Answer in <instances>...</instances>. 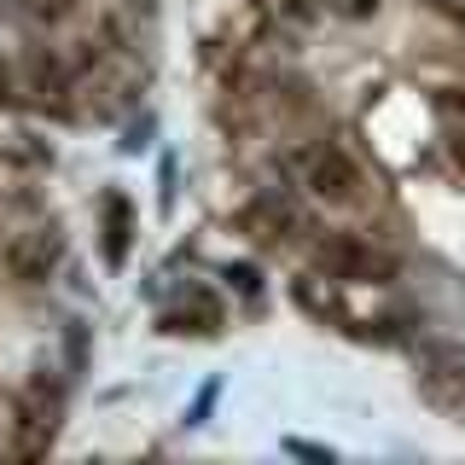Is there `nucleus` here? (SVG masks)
Instances as JSON below:
<instances>
[{
    "label": "nucleus",
    "mask_w": 465,
    "mask_h": 465,
    "mask_svg": "<svg viewBox=\"0 0 465 465\" xmlns=\"http://www.w3.org/2000/svg\"><path fill=\"white\" fill-rule=\"evenodd\" d=\"M58 407H64L58 384L47 372H35L24 384L18 407H12V454H18V460H41V454H47L53 436H58Z\"/></svg>",
    "instance_id": "f257e3e1"
},
{
    "label": "nucleus",
    "mask_w": 465,
    "mask_h": 465,
    "mask_svg": "<svg viewBox=\"0 0 465 465\" xmlns=\"http://www.w3.org/2000/svg\"><path fill=\"white\" fill-rule=\"evenodd\" d=\"M302 186H309V198H320L326 210H349V203H361V169L355 157L343 152V145H314L309 157H302Z\"/></svg>",
    "instance_id": "f03ea898"
},
{
    "label": "nucleus",
    "mask_w": 465,
    "mask_h": 465,
    "mask_svg": "<svg viewBox=\"0 0 465 465\" xmlns=\"http://www.w3.org/2000/svg\"><path fill=\"white\" fill-rule=\"evenodd\" d=\"M314 262L331 273V280H367V285L396 280V256L372 251V244L355 239V232H331V239H320L314 244Z\"/></svg>",
    "instance_id": "7ed1b4c3"
},
{
    "label": "nucleus",
    "mask_w": 465,
    "mask_h": 465,
    "mask_svg": "<svg viewBox=\"0 0 465 465\" xmlns=\"http://www.w3.org/2000/svg\"><path fill=\"white\" fill-rule=\"evenodd\" d=\"M419 396L442 413H465V349L454 343H436L419 367Z\"/></svg>",
    "instance_id": "20e7f679"
},
{
    "label": "nucleus",
    "mask_w": 465,
    "mask_h": 465,
    "mask_svg": "<svg viewBox=\"0 0 465 465\" xmlns=\"http://www.w3.org/2000/svg\"><path fill=\"white\" fill-rule=\"evenodd\" d=\"M58 256H64L58 227H29V232H18V239L6 244V273H12V280H24V285H41L58 268Z\"/></svg>",
    "instance_id": "39448f33"
},
{
    "label": "nucleus",
    "mask_w": 465,
    "mask_h": 465,
    "mask_svg": "<svg viewBox=\"0 0 465 465\" xmlns=\"http://www.w3.org/2000/svg\"><path fill=\"white\" fill-rule=\"evenodd\" d=\"M128 232H134V210L123 193H105V262L123 268L128 262Z\"/></svg>",
    "instance_id": "423d86ee"
},
{
    "label": "nucleus",
    "mask_w": 465,
    "mask_h": 465,
    "mask_svg": "<svg viewBox=\"0 0 465 465\" xmlns=\"http://www.w3.org/2000/svg\"><path fill=\"white\" fill-rule=\"evenodd\" d=\"M18 6L29 18H41V24H64L70 12H76V0H18Z\"/></svg>",
    "instance_id": "0eeeda50"
},
{
    "label": "nucleus",
    "mask_w": 465,
    "mask_h": 465,
    "mask_svg": "<svg viewBox=\"0 0 465 465\" xmlns=\"http://www.w3.org/2000/svg\"><path fill=\"white\" fill-rule=\"evenodd\" d=\"M326 6L338 12V18H355L361 24V18H372V12H378V0H326Z\"/></svg>",
    "instance_id": "6e6552de"
},
{
    "label": "nucleus",
    "mask_w": 465,
    "mask_h": 465,
    "mask_svg": "<svg viewBox=\"0 0 465 465\" xmlns=\"http://www.w3.org/2000/svg\"><path fill=\"white\" fill-rule=\"evenodd\" d=\"M12 99H18V76H12V64L0 58V111H6Z\"/></svg>",
    "instance_id": "1a4fd4ad"
},
{
    "label": "nucleus",
    "mask_w": 465,
    "mask_h": 465,
    "mask_svg": "<svg viewBox=\"0 0 465 465\" xmlns=\"http://www.w3.org/2000/svg\"><path fill=\"white\" fill-rule=\"evenodd\" d=\"M285 448H291V454H302V460H331V454H326V448H314V442H297V436H291V442H285Z\"/></svg>",
    "instance_id": "9d476101"
},
{
    "label": "nucleus",
    "mask_w": 465,
    "mask_h": 465,
    "mask_svg": "<svg viewBox=\"0 0 465 465\" xmlns=\"http://www.w3.org/2000/svg\"><path fill=\"white\" fill-rule=\"evenodd\" d=\"M430 6H436V12H448V18H460V24H465V0H430Z\"/></svg>",
    "instance_id": "9b49d317"
},
{
    "label": "nucleus",
    "mask_w": 465,
    "mask_h": 465,
    "mask_svg": "<svg viewBox=\"0 0 465 465\" xmlns=\"http://www.w3.org/2000/svg\"><path fill=\"white\" fill-rule=\"evenodd\" d=\"M448 111H460V116H465V99H460V94H448Z\"/></svg>",
    "instance_id": "f8f14e48"
},
{
    "label": "nucleus",
    "mask_w": 465,
    "mask_h": 465,
    "mask_svg": "<svg viewBox=\"0 0 465 465\" xmlns=\"http://www.w3.org/2000/svg\"><path fill=\"white\" fill-rule=\"evenodd\" d=\"M454 163H460V169H465V140H454Z\"/></svg>",
    "instance_id": "ddd939ff"
}]
</instances>
